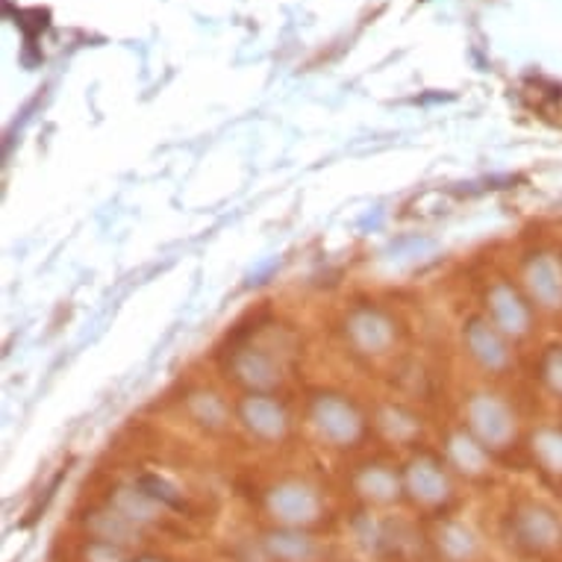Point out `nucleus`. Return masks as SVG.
<instances>
[{"label": "nucleus", "instance_id": "nucleus-1", "mask_svg": "<svg viewBox=\"0 0 562 562\" xmlns=\"http://www.w3.org/2000/svg\"><path fill=\"white\" fill-rule=\"evenodd\" d=\"M306 425L313 427L318 442L336 451L360 448L369 436V418L348 395L339 392H313L306 401Z\"/></svg>", "mask_w": 562, "mask_h": 562}, {"label": "nucleus", "instance_id": "nucleus-2", "mask_svg": "<svg viewBox=\"0 0 562 562\" xmlns=\"http://www.w3.org/2000/svg\"><path fill=\"white\" fill-rule=\"evenodd\" d=\"M465 430L486 448L492 457L507 453L518 445V413L507 397L488 389L469 392L462 401Z\"/></svg>", "mask_w": 562, "mask_h": 562}, {"label": "nucleus", "instance_id": "nucleus-3", "mask_svg": "<svg viewBox=\"0 0 562 562\" xmlns=\"http://www.w3.org/2000/svg\"><path fill=\"white\" fill-rule=\"evenodd\" d=\"M289 350L274 339H248L227 353V378L245 392H274L286 378Z\"/></svg>", "mask_w": 562, "mask_h": 562}, {"label": "nucleus", "instance_id": "nucleus-4", "mask_svg": "<svg viewBox=\"0 0 562 562\" xmlns=\"http://www.w3.org/2000/svg\"><path fill=\"white\" fill-rule=\"evenodd\" d=\"M483 306H486V318L498 327L509 341L527 339L536 330V315L539 310L533 301L527 297L521 286H516L507 277H495L486 286L483 295Z\"/></svg>", "mask_w": 562, "mask_h": 562}, {"label": "nucleus", "instance_id": "nucleus-5", "mask_svg": "<svg viewBox=\"0 0 562 562\" xmlns=\"http://www.w3.org/2000/svg\"><path fill=\"white\" fill-rule=\"evenodd\" d=\"M341 333H345L350 350L366 360H380V357L392 353V348L397 345V322L383 306L374 304H357L353 310H348L345 322H341Z\"/></svg>", "mask_w": 562, "mask_h": 562}, {"label": "nucleus", "instance_id": "nucleus-6", "mask_svg": "<svg viewBox=\"0 0 562 562\" xmlns=\"http://www.w3.org/2000/svg\"><path fill=\"white\" fill-rule=\"evenodd\" d=\"M462 348L469 353V360L477 366L488 378H507L509 371L516 369V353H513V341L504 333L488 322L486 315H469L462 322Z\"/></svg>", "mask_w": 562, "mask_h": 562}, {"label": "nucleus", "instance_id": "nucleus-7", "mask_svg": "<svg viewBox=\"0 0 562 562\" xmlns=\"http://www.w3.org/2000/svg\"><path fill=\"white\" fill-rule=\"evenodd\" d=\"M509 536L525 553L544 557L562 548V518L560 513L542 501H521L509 513Z\"/></svg>", "mask_w": 562, "mask_h": 562}, {"label": "nucleus", "instance_id": "nucleus-8", "mask_svg": "<svg viewBox=\"0 0 562 562\" xmlns=\"http://www.w3.org/2000/svg\"><path fill=\"white\" fill-rule=\"evenodd\" d=\"M236 425L259 445H280L292 434V415L274 392H245L236 404Z\"/></svg>", "mask_w": 562, "mask_h": 562}, {"label": "nucleus", "instance_id": "nucleus-9", "mask_svg": "<svg viewBox=\"0 0 562 562\" xmlns=\"http://www.w3.org/2000/svg\"><path fill=\"white\" fill-rule=\"evenodd\" d=\"M266 507L280 527H301V530L324 516L322 492L313 483L297 477L277 480L274 486L268 488Z\"/></svg>", "mask_w": 562, "mask_h": 562}, {"label": "nucleus", "instance_id": "nucleus-10", "mask_svg": "<svg viewBox=\"0 0 562 562\" xmlns=\"http://www.w3.org/2000/svg\"><path fill=\"white\" fill-rule=\"evenodd\" d=\"M404 495L422 509H442L453 501V480L448 462L434 453H415L404 465Z\"/></svg>", "mask_w": 562, "mask_h": 562}, {"label": "nucleus", "instance_id": "nucleus-11", "mask_svg": "<svg viewBox=\"0 0 562 562\" xmlns=\"http://www.w3.org/2000/svg\"><path fill=\"white\" fill-rule=\"evenodd\" d=\"M521 289L539 313H562V257L553 250H536L521 268Z\"/></svg>", "mask_w": 562, "mask_h": 562}, {"label": "nucleus", "instance_id": "nucleus-12", "mask_svg": "<svg viewBox=\"0 0 562 562\" xmlns=\"http://www.w3.org/2000/svg\"><path fill=\"white\" fill-rule=\"evenodd\" d=\"M353 536L357 542L374 557H395L404 553L409 539H415L413 530L404 521H392V518H378L366 513L353 521Z\"/></svg>", "mask_w": 562, "mask_h": 562}, {"label": "nucleus", "instance_id": "nucleus-13", "mask_svg": "<svg viewBox=\"0 0 562 562\" xmlns=\"http://www.w3.org/2000/svg\"><path fill=\"white\" fill-rule=\"evenodd\" d=\"M353 488L371 507H392L404 495V474L386 462H366L353 471Z\"/></svg>", "mask_w": 562, "mask_h": 562}, {"label": "nucleus", "instance_id": "nucleus-14", "mask_svg": "<svg viewBox=\"0 0 562 562\" xmlns=\"http://www.w3.org/2000/svg\"><path fill=\"white\" fill-rule=\"evenodd\" d=\"M445 462L465 480H483L492 471V453L465 427L445 436Z\"/></svg>", "mask_w": 562, "mask_h": 562}, {"label": "nucleus", "instance_id": "nucleus-15", "mask_svg": "<svg viewBox=\"0 0 562 562\" xmlns=\"http://www.w3.org/2000/svg\"><path fill=\"white\" fill-rule=\"evenodd\" d=\"M259 548L271 562H315L322 548L301 527H271L259 539Z\"/></svg>", "mask_w": 562, "mask_h": 562}, {"label": "nucleus", "instance_id": "nucleus-16", "mask_svg": "<svg viewBox=\"0 0 562 562\" xmlns=\"http://www.w3.org/2000/svg\"><path fill=\"white\" fill-rule=\"evenodd\" d=\"M186 415L194 427H201L203 434H224L236 418V409L224 401L215 389H194L192 395L186 397Z\"/></svg>", "mask_w": 562, "mask_h": 562}, {"label": "nucleus", "instance_id": "nucleus-17", "mask_svg": "<svg viewBox=\"0 0 562 562\" xmlns=\"http://www.w3.org/2000/svg\"><path fill=\"white\" fill-rule=\"evenodd\" d=\"M86 530H89V539L94 542H106V544H119V548H133V544L142 539V527L133 525L130 518H124L121 513L106 504V507H98L92 513H86Z\"/></svg>", "mask_w": 562, "mask_h": 562}, {"label": "nucleus", "instance_id": "nucleus-18", "mask_svg": "<svg viewBox=\"0 0 562 562\" xmlns=\"http://www.w3.org/2000/svg\"><path fill=\"white\" fill-rule=\"evenodd\" d=\"M106 504L124 518H130L133 525L142 527V530L148 525H154V521H159V516L166 513V509L159 507L157 501L150 498L148 492L138 486V483H121V486H115L110 492Z\"/></svg>", "mask_w": 562, "mask_h": 562}, {"label": "nucleus", "instance_id": "nucleus-19", "mask_svg": "<svg viewBox=\"0 0 562 562\" xmlns=\"http://www.w3.org/2000/svg\"><path fill=\"white\" fill-rule=\"evenodd\" d=\"M436 551L445 562H474L480 557V539L469 525L462 521H442L434 533Z\"/></svg>", "mask_w": 562, "mask_h": 562}, {"label": "nucleus", "instance_id": "nucleus-20", "mask_svg": "<svg viewBox=\"0 0 562 562\" xmlns=\"http://www.w3.org/2000/svg\"><path fill=\"white\" fill-rule=\"evenodd\" d=\"M536 469L551 480H562V425H539L527 439Z\"/></svg>", "mask_w": 562, "mask_h": 562}, {"label": "nucleus", "instance_id": "nucleus-21", "mask_svg": "<svg viewBox=\"0 0 562 562\" xmlns=\"http://www.w3.org/2000/svg\"><path fill=\"white\" fill-rule=\"evenodd\" d=\"M374 427L386 436L389 442L395 445H413L422 436V418L401 404H383L378 406L374 415Z\"/></svg>", "mask_w": 562, "mask_h": 562}, {"label": "nucleus", "instance_id": "nucleus-22", "mask_svg": "<svg viewBox=\"0 0 562 562\" xmlns=\"http://www.w3.org/2000/svg\"><path fill=\"white\" fill-rule=\"evenodd\" d=\"M536 378L548 392H551L557 401H562V341H553L539 353V362H536Z\"/></svg>", "mask_w": 562, "mask_h": 562}, {"label": "nucleus", "instance_id": "nucleus-23", "mask_svg": "<svg viewBox=\"0 0 562 562\" xmlns=\"http://www.w3.org/2000/svg\"><path fill=\"white\" fill-rule=\"evenodd\" d=\"M136 483L145 488L150 498L157 501L162 509H183L186 507L183 492H180L177 486H171V483H168L166 477H159V474H142Z\"/></svg>", "mask_w": 562, "mask_h": 562}, {"label": "nucleus", "instance_id": "nucleus-24", "mask_svg": "<svg viewBox=\"0 0 562 562\" xmlns=\"http://www.w3.org/2000/svg\"><path fill=\"white\" fill-rule=\"evenodd\" d=\"M86 562H130L127 551L119 548V544H106V542H89L86 548Z\"/></svg>", "mask_w": 562, "mask_h": 562}, {"label": "nucleus", "instance_id": "nucleus-25", "mask_svg": "<svg viewBox=\"0 0 562 562\" xmlns=\"http://www.w3.org/2000/svg\"><path fill=\"white\" fill-rule=\"evenodd\" d=\"M130 562H166V560H162V557H148V553H145V557H133Z\"/></svg>", "mask_w": 562, "mask_h": 562}, {"label": "nucleus", "instance_id": "nucleus-26", "mask_svg": "<svg viewBox=\"0 0 562 562\" xmlns=\"http://www.w3.org/2000/svg\"><path fill=\"white\" fill-rule=\"evenodd\" d=\"M557 488H560V498H562V480H560V483H557Z\"/></svg>", "mask_w": 562, "mask_h": 562}]
</instances>
